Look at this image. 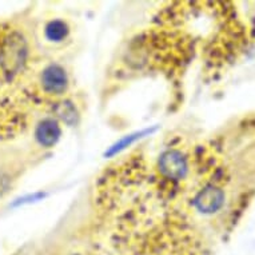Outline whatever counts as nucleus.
Instances as JSON below:
<instances>
[{
  "label": "nucleus",
  "instance_id": "obj_3",
  "mask_svg": "<svg viewBox=\"0 0 255 255\" xmlns=\"http://www.w3.org/2000/svg\"><path fill=\"white\" fill-rule=\"evenodd\" d=\"M39 83L47 97H62L67 91L70 79L64 68L59 64H50L40 74Z\"/></svg>",
  "mask_w": 255,
  "mask_h": 255
},
{
  "label": "nucleus",
  "instance_id": "obj_8",
  "mask_svg": "<svg viewBox=\"0 0 255 255\" xmlns=\"http://www.w3.org/2000/svg\"><path fill=\"white\" fill-rule=\"evenodd\" d=\"M54 113L55 117L68 126L76 125V122L79 119V113H78V110L75 109V106L72 105L71 102H60V103H58L55 106Z\"/></svg>",
  "mask_w": 255,
  "mask_h": 255
},
{
  "label": "nucleus",
  "instance_id": "obj_4",
  "mask_svg": "<svg viewBox=\"0 0 255 255\" xmlns=\"http://www.w3.org/2000/svg\"><path fill=\"white\" fill-rule=\"evenodd\" d=\"M225 191L215 184H209L202 190L194 198V206L195 209L202 214H214L222 209L225 205Z\"/></svg>",
  "mask_w": 255,
  "mask_h": 255
},
{
  "label": "nucleus",
  "instance_id": "obj_9",
  "mask_svg": "<svg viewBox=\"0 0 255 255\" xmlns=\"http://www.w3.org/2000/svg\"><path fill=\"white\" fill-rule=\"evenodd\" d=\"M72 255H79V254H72Z\"/></svg>",
  "mask_w": 255,
  "mask_h": 255
},
{
  "label": "nucleus",
  "instance_id": "obj_7",
  "mask_svg": "<svg viewBox=\"0 0 255 255\" xmlns=\"http://www.w3.org/2000/svg\"><path fill=\"white\" fill-rule=\"evenodd\" d=\"M154 131H155V127L154 128H147V130L136 131V132H134V134L126 135V136H123L119 142H117L114 146L110 147V150L106 152V156H114V155L119 154L121 151L126 150L127 147L132 146L136 140H139V139L143 138V136L150 135L151 132H154Z\"/></svg>",
  "mask_w": 255,
  "mask_h": 255
},
{
  "label": "nucleus",
  "instance_id": "obj_6",
  "mask_svg": "<svg viewBox=\"0 0 255 255\" xmlns=\"http://www.w3.org/2000/svg\"><path fill=\"white\" fill-rule=\"evenodd\" d=\"M43 31H44V38L47 42L54 43V44L63 43L70 36V25L67 21L62 19H52L47 21Z\"/></svg>",
  "mask_w": 255,
  "mask_h": 255
},
{
  "label": "nucleus",
  "instance_id": "obj_5",
  "mask_svg": "<svg viewBox=\"0 0 255 255\" xmlns=\"http://www.w3.org/2000/svg\"><path fill=\"white\" fill-rule=\"evenodd\" d=\"M62 136V128L59 122L54 118L43 119L35 128V139L44 148H51L59 142Z\"/></svg>",
  "mask_w": 255,
  "mask_h": 255
},
{
  "label": "nucleus",
  "instance_id": "obj_2",
  "mask_svg": "<svg viewBox=\"0 0 255 255\" xmlns=\"http://www.w3.org/2000/svg\"><path fill=\"white\" fill-rule=\"evenodd\" d=\"M158 170L163 179L168 182H179L187 175V158L179 150L164 151L158 160Z\"/></svg>",
  "mask_w": 255,
  "mask_h": 255
},
{
  "label": "nucleus",
  "instance_id": "obj_1",
  "mask_svg": "<svg viewBox=\"0 0 255 255\" xmlns=\"http://www.w3.org/2000/svg\"><path fill=\"white\" fill-rule=\"evenodd\" d=\"M28 43L16 29H11L0 40V74L5 79H12L28 60Z\"/></svg>",
  "mask_w": 255,
  "mask_h": 255
}]
</instances>
